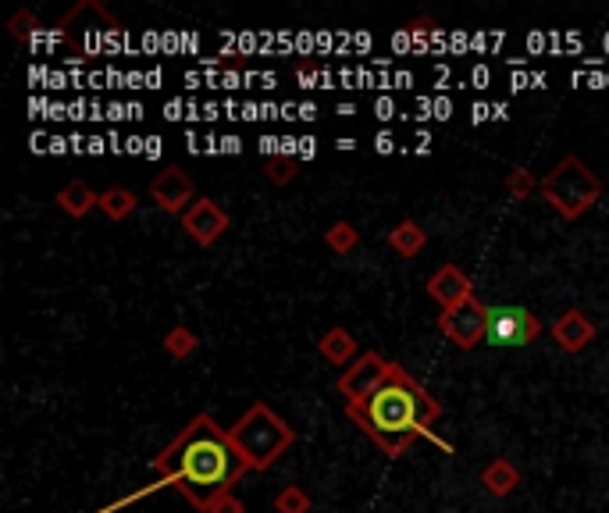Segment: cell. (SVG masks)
I'll return each mask as SVG.
<instances>
[{"label":"cell","mask_w":609,"mask_h":513,"mask_svg":"<svg viewBox=\"0 0 609 513\" xmlns=\"http://www.w3.org/2000/svg\"><path fill=\"white\" fill-rule=\"evenodd\" d=\"M250 471L232 446L228 428H221L211 414H196L161 453L154 456V474L164 489H179L196 510H211L221 496L236 489L239 478Z\"/></svg>","instance_id":"6da1fadb"},{"label":"cell","mask_w":609,"mask_h":513,"mask_svg":"<svg viewBox=\"0 0 609 513\" xmlns=\"http://www.w3.org/2000/svg\"><path fill=\"white\" fill-rule=\"evenodd\" d=\"M346 417L382 449L385 456H403L414 439H428L453 453V442L431 432L442 417V403L417 382L403 364H389V375L360 403H346Z\"/></svg>","instance_id":"7a4b0ae2"},{"label":"cell","mask_w":609,"mask_h":513,"mask_svg":"<svg viewBox=\"0 0 609 513\" xmlns=\"http://www.w3.org/2000/svg\"><path fill=\"white\" fill-rule=\"evenodd\" d=\"M228 435H232V446H236V453L243 456V464L250 467V471H268V467H275L296 442L293 424L282 421V417H278L268 403H260V399L253 407L243 410V417L228 428Z\"/></svg>","instance_id":"3957f363"},{"label":"cell","mask_w":609,"mask_h":513,"mask_svg":"<svg viewBox=\"0 0 609 513\" xmlns=\"http://www.w3.org/2000/svg\"><path fill=\"white\" fill-rule=\"evenodd\" d=\"M538 189H542L545 204L553 207L560 218L577 221V218H585V214L599 204L602 179L595 175L592 168H588L585 161H581V157L570 154V157H563V161L556 164L549 175H545Z\"/></svg>","instance_id":"277c9868"},{"label":"cell","mask_w":609,"mask_h":513,"mask_svg":"<svg viewBox=\"0 0 609 513\" xmlns=\"http://www.w3.org/2000/svg\"><path fill=\"white\" fill-rule=\"evenodd\" d=\"M57 33H61V40L68 43V50H72L75 57H93L111 47L114 36L122 33V25H118V18H114L104 4L82 0V4H75V8L61 18Z\"/></svg>","instance_id":"5b68a950"},{"label":"cell","mask_w":609,"mask_h":513,"mask_svg":"<svg viewBox=\"0 0 609 513\" xmlns=\"http://www.w3.org/2000/svg\"><path fill=\"white\" fill-rule=\"evenodd\" d=\"M439 332L460 350H474V346H481L488 339V307L474 296V300L460 303V307L442 310Z\"/></svg>","instance_id":"8992f818"},{"label":"cell","mask_w":609,"mask_h":513,"mask_svg":"<svg viewBox=\"0 0 609 513\" xmlns=\"http://www.w3.org/2000/svg\"><path fill=\"white\" fill-rule=\"evenodd\" d=\"M542 335V321L524 307H488V346H528Z\"/></svg>","instance_id":"52a82bcc"},{"label":"cell","mask_w":609,"mask_h":513,"mask_svg":"<svg viewBox=\"0 0 609 513\" xmlns=\"http://www.w3.org/2000/svg\"><path fill=\"white\" fill-rule=\"evenodd\" d=\"M389 364H392V360H385L382 353H374V350L360 353V357L339 375L335 389H339V396L346 399V403H360V399H367L374 389H378V385L385 382V375H389Z\"/></svg>","instance_id":"ba28073f"},{"label":"cell","mask_w":609,"mask_h":513,"mask_svg":"<svg viewBox=\"0 0 609 513\" xmlns=\"http://www.w3.org/2000/svg\"><path fill=\"white\" fill-rule=\"evenodd\" d=\"M150 200L157 204V211L179 214L182 218V214L196 204V186L179 164H168V168L157 171L154 182H150Z\"/></svg>","instance_id":"9c48e42d"},{"label":"cell","mask_w":609,"mask_h":513,"mask_svg":"<svg viewBox=\"0 0 609 513\" xmlns=\"http://www.w3.org/2000/svg\"><path fill=\"white\" fill-rule=\"evenodd\" d=\"M228 225H232V221H228V211L218 204V200H207V196H200V200L182 214L186 236L200 246H214L228 232Z\"/></svg>","instance_id":"30bf717a"},{"label":"cell","mask_w":609,"mask_h":513,"mask_svg":"<svg viewBox=\"0 0 609 513\" xmlns=\"http://www.w3.org/2000/svg\"><path fill=\"white\" fill-rule=\"evenodd\" d=\"M428 296L439 303L442 310H453L460 307V303L474 300V282L471 275L463 268H456V264H442V268L428 278Z\"/></svg>","instance_id":"8fae6325"},{"label":"cell","mask_w":609,"mask_h":513,"mask_svg":"<svg viewBox=\"0 0 609 513\" xmlns=\"http://www.w3.org/2000/svg\"><path fill=\"white\" fill-rule=\"evenodd\" d=\"M553 339H556V346H560L563 353H581L588 346V342L595 339V325H592V318H588L585 310H577V307H570V310H563L560 318L553 321Z\"/></svg>","instance_id":"7c38bea8"},{"label":"cell","mask_w":609,"mask_h":513,"mask_svg":"<svg viewBox=\"0 0 609 513\" xmlns=\"http://www.w3.org/2000/svg\"><path fill=\"white\" fill-rule=\"evenodd\" d=\"M317 350H321V357H325L332 367H342V371H346V367L360 357V342L353 339V332H346L342 325H335V328H328V332L321 335Z\"/></svg>","instance_id":"4fadbf2b"},{"label":"cell","mask_w":609,"mask_h":513,"mask_svg":"<svg viewBox=\"0 0 609 513\" xmlns=\"http://www.w3.org/2000/svg\"><path fill=\"white\" fill-rule=\"evenodd\" d=\"M481 485H485V492H492L496 499H506V496H513V489L520 485V471L506 460V456H496V460H488L485 471H481Z\"/></svg>","instance_id":"5bb4252c"},{"label":"cell","mask_w":609,"mask_h":513,"mask_svg":"<svg viewBox=\"0 0 609 513\" xmlns=\"http://www.w3.org/2000/svg\"><path fill=\"white\" fill-rule=\"evenodd\" d=\"M57 207H61L68 218H86L90 211H100V193H93L86 182L75 179L57 193Z\"/></svg>","instance_id":"9a60e30c"},{"label":"cell","mask_w":609,"mask_h":513,"mask_svg":"<svg viewBox=\"0 0 609 513\" xmlns=\"http://www.w3.org/2000/svg\"><path fill=\"white\" fill-rule=\"evenodd\" d=\"M389 246L399 253V257H406V261H410V257H417V253L428 246V232H424L414 218H403L399 225L389 228Z\"/></svg>","instance_id":"2e32d148"},{"label":"cell","mask_w":609,"mask_h":513,"mask_svg":"<svg viewBox=\"0 0 609 513\" xmlns=\"http://www.w3.org/2000/svg\"><path fill=\"white\" fill-rule=\"evenodd\" d=\"M136 204H139L136 193L125 189V186H114V189H107V193H100V211H104V218H111V221L132 218Z\"/></svg>","instance_id":"e0dca14e"},{"label":"cell","mask_w":609,"mask_h":513,"mask_svg":"<svg viewBox=\"0 0 609 513\" xmlns=\"http://www.w3.org/2000/svg\"><path fill=\"white\" fill-rule=\"evenodd\" d=\"M196 346H200V339H196L193 328L186 325H175L164 335V353H168L171 360H189L196 353Z\"/></svg>","instance_id":"ac0fdd59"},{"label":"cell","mask_w":609,"mask_h":513,"mask_svg":"<svg viewBox=\"0 0 609 513\" xmlns=\"http://www.w3.org/2000/svg\"><path fill=\"white\" fill-rule=\"evenodd\" d=\"M325 243H328V250H332V253L346 257V253H353L360 246V228L350 225V221H335V225L325 232Z\"/></svg>","instance_id":"d6986e66"},{"label":"cell","mask_w":609,"mask_h":513,"mask_svg":"<svg viewBox=\"0 0 609 513\" xmlns=\"http://www.w3.org/2000/svg\"><path fill=\"white\" fill-rule=\"evenodd\" d=\"M275 513H310V496L303 485H285L275 496Z\"/></svg>","instance_id":"ffe728a7"},{"label":"cell","mask_w":609,"mask_h":513,"mask_svg":"<svg viewBox=\"0 0 609 513\" xmlns=\"http://www.w3.org/2000/svg\"><path fill=\"white\" fill-rule=\"evenodd\" d=\"M542 186V182L531 175V171H524V168H513L510 175H506V193L513 196V200H528L535 189Z\"/></svg>","instance_id":"44dd1931"},{"label":"cell","mask_w":609,"mask_h":513,"mask_svg":"<svg viewBox=\"0 0 609 513\" xmlns=\"http://www.w3.org/2000/svg\"><path fill=\"white\" fill-rule=\"evenodd\" d=\"M300 175V164L296 161H285V157H271L268 161V179L275 186H285V182H293Z\"/></svg>","instance_id":"7402d4cb"},{"label":"cell","mask_w":609,"mask_h":513,"mask_svg":"<svg viewBox=\"0 0 609 513\" xmlns=\"http://www.w3.org/2000/svg\"><path fill=\"white\" fill-rule=\"evenodd\" d=\"M36 25H40V22H36L33 11H18V15L11 18L8 29H11V36H15V40H22V43H25V40H29V36L36 33Z\"/></svg>","instance_id":"603a6c76"},{"label":"cell","mask_w":609,"mask_h":513,"mask_svg":"<svg viewBox=\"0 0 609 513\" xmlns=\"http://www.w3.org/2000/svg\"><path fill=\"white\" fill-rule=\"evenodd\" d=\"M207 513H246V506H243V499H239L236 492H228V496H221Z\"/></svg>","instance_id":"cb8c5ba5"}]
</instances>
